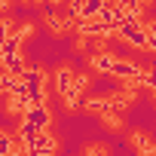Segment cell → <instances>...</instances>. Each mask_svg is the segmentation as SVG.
I'll return each instance as SVG.
<instances>
[{"label": "cell", "instance_id": "obj_3", "mask_svg": "<svg viewBox=\"0 0 156 156\" xmlns=\"http://www.w3.org/2000/svg\"><path fill=\"white\" fill-rule=\"evenodd\" d=\"M55 86H58L61 98L70 104V98H73V76H70V70H67V67H61V70L55 73Z\"/></svg>", "mask_w": 156, "mask_h": 156}, {"label": "cell", "instance_id": "obj_4", "mask_svg": "<svg viewBox=\"0 0 156 156\" xmlns=\"http://www.w3.org/2000/svg\"><path fill=\"white\" fill-rule=\"evenodd\" d=\"M113 76H122V80H138L141 76V67H135L132 61H119V58H113V70H110Z\"/></svg>", "mask_w": 156, "mask_h": 156}, {"label": "cell", "instance_id": "obj_1", "mask_svg": "<svg viewBox=\"0 0 156 156\" xmlns=\"http://www.w3.org/2000/svg\"><path fill=\"white\" fill-rule=\"evenodd\" d=\"M119 34H122L132 46L147 49V28H141V22H138V16H135V12H126V22L119 25Z\"/></svg>", "mask_w": 156, "mask_h": 156}, {"label": "cell", "instance_id": "obj_5", "mask_svg": "<svg viewBox=\"0 0 156 156\" xmlns=\"http://www.w3.org/2000/svg\"><path fill=\"white\" fill-rule=\"evenodd\" d=\"M107 6V0H83L80 6V19H98V12Z\"/></svg>", "mask_w": 156, "mask_h": 156}, {"label": "cell", "instance_id": "obj_2", "mask_svg": "<svg viewBox=\"0 0 156 156\" xmlns=\"http://www.w3.org/2000/svg\"><path fill=\"white\" fill-rule=\"evenodd\" d=\"M25 126H31V129H46L49 126V107H46V101L43 104H31L25 110Z\"/></svg>", "mask_w": 156, "mask_h": 156}, {"label": "cell", "instance_id": "obj_10", "mask_svg": "<svg viewBox=\"0 0 156 156\" xmlns=\"http://www.w3.org/2000/svg\"><path fill=\"white\" fill-rule=\"evenodd\" d=\"M9 34H12V31H9V25H6L3 19H0V43H3V40L9 37Z\"/></svg>", "mask_w": 156, "mask_h": 156}, {"label": "cell", "instance_id": "obj_8", "mask_svg": "<svg viewBox=\"0 0 156 156\" xmlns=\"http://www.w3.org/2000/svg\"><path fill=\"white\" fill-rule=\"evenodd\" d=\"M95 67H98L101 73H110V70H113V58H110V55H98V58H95Z\"/></svg>", "mask_w": 156, "mask_h": 156}, {"label": "cell", "instance_id": "obj_7", "mask_svg": "<svg viewBox=\"0 0 156 156\" xmlns=\"http://www.w3.org/2000/svg\"><path fill=\"white\" fill-rule=\"evenodd\" d=\"M12 150H16V138L0 132V156H12Z\"/></svg>", "mask_w": 156, "mask_h": 156}, {"label": "cell", "instance_id": "obj_6", "mask_svg": "<svg viewBox=\"0 0 156 156\" xmlns=\"http://www.w3.org/2000/svg\"><path fill=\"white\" fill-rule=\"evenodd\" d=\"M19 46H22V34L16 31V34H9L3 43H0V49H3V58H6V55H19Z\"/></svg>", "mask_w": 156, "mask_h": 156}, {"label": "cell", "instance_id": "obj_9", "mask_svg": "<svg viewBox=\"0 0 156 156\" xmlns=\"http://www.w3.org/2000/svg\"><path fill=\"white\" fill-rule=\"evenodd\" d=\"M147 49H153V52H156V25H150V28H147Z\"/></svg>", "mask_w": 156, "mask_h": 156}]
</instances>
